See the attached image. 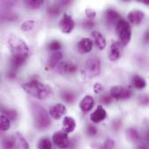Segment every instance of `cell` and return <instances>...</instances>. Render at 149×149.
Instances as JSON below:
<instances>
[{
    "label": "cell",
    "instance_id": "obj_1",
    "mask_svg": "<svg viewBox=\"0 0 149 149\" xmlns=\"http://www.w3.org/2000/svg\"><path fill=\"white\" fill-rule=\"evenodd\" d=\"M11 52L10 70L16 72L26 61L29 56V47L26 43L17 35H10L8 39Z\"/></svg>",
    "mask_w": 149,
    "mask_h": 149
},
{
    "label": "cell",
    "instance_id": "obj_2",
    "mask_svg": "<svg viewBox=\"0 0 149 149\" xmlns=\"http://www.w3.org/2000/svg\"><path fill=\"white\" fill-rule=\"evenodd\" d=\"M22 88L35 99L43 100L49 98L52 94V88L37 79H31L22 85Z\"/></svg>",
    "mask_w": 149,
    "mask_h": 149
},
{
    "label": "cell",
    "instance_id": "obj_3",
    "mask_svg": "<svg viewBox=\"0 0 149 149\" xmlns=\"http://www.w3.org/2000/svg\"><path fill=\"white\" fill-rule=\"evenodd\" d=\"M31 112L34 119V123L37 128L43 130L47 128L51 124V120L46 113L45 109L43 108L40 105L34 104L31 107Z\"/></svg>",
    "mask_w": 149,
    "mask_h": 149
},
{
    "label": "cell",
    "instance_id": "obj_4",
    "mask_svg": "<svg viewBox=\"0 0 149 149\" xmlns=\"http://www.w3.org/2000/svg\"><path fill=\"white\" fill-rule=\"evenodd\" d=\"M116 33L120 44L127 45L130 42L132 37V29L130 24L125 19H120L116 24Z\"/></svg>",
    "mask_w": 149,
    "mask_h": 149
},
{
    "label": "cell",
    "instance_id": "obj_5",
    "mask_svg": "<svg viewBox=\"0 0 149 149\" xmlns=\"http://www.w3.org/2000/svg\"><path fill=\"white\" fill-rule=\"evenodd\" d=\"M100 72V60L97 57L88 58L82 70V75L86 79H92L97 77Z\"/></svg>",
    "mask_w": 149,
    "mask_h": 149
},
{
    "label": "cell",
    "instance_id": "obj_6",
    "mask_svg": "<svg viewBox=\"0 0 149 149\" xmlns=\"http://www.w3.org/2000/svg\"><path fill=\"white\" fill-rule=\"evenodd\" d=\"M110 95L113 99L115 100H127L129 99L132 95L131 90L125 88L120 86H115L111 88Z\"/></svg>",
    "mask_w": 149,
    "mask_h": 149
},
{
    "label": "cell",
    "instance_id": "obj_7",
    "mask_svg": "<svg viewBox=\"0 0 149 149\" xmlns=\"http://www.w3.org/2000/svg\"><path fill=\"white\" fill-rule=\"evenodd\" d=\"M74 25L75 23L73 21V18L72 17V16L66 13L63 15L62 18L59 21V28L63 33H71L74 28Z\"/></svg>",
    "mask_w": 149,
    "mask_h": 149
},
{
    "label": "cell",
    "instance_id": "obj_8",
    "mask_svg": "<svg viewBox=\"0 0 149 149\" xmlns=\"http://www.w3.org/2000/svg\"><path fill=\"white\" fill-rule=\"evenodd\" d=\"M52 141H53L54 144L60 149L66 148L70 143L67 134L64 133L63 131L56 132L52 135Z\"/></svg>",
    "mask_w": 149,
    "mask_h": 149
},
{
    "label": "cell",
    "instance_id": "obj_9",
    "mask_svg": "<svg viewBox=\"0 0 149 149\" xmlns=\"http://www.w3.org/2000/svg\"><path fill=\"white\" fill-rule=\"evenodd\" d=\"M93 46V40L88 38H84L80 41H79L77 45V50L80 54H86L92 51Z\"/></svg>",
    "mask_w": 149,
    "mask_h": 149
},
{
    "label": "cell",
    "instance_id": "obj_10",
    "mask_svg": "<svg viewBox=\"0 0 149 149\" xmlns=\"http://www.w3.org/2000/svg\"><path fill=\"white\" fill-rule=\"evenodd\" d=\"M145 18V13L140 10H133L127 15V19L130 23L134 24H140Z\"/></svg>",
    "mask_w": 149,
    "mask_h": 149
},
{
    "label": "cell",
    "instance_id": "obj_11",
    "mask_svg": "<svg viewBox=\"0 0 149 149\" xmlns=\"http://www.w3.org/2000/svg\"><path fill=\"white\" fill-rule=\"evenodd\" d=\"M107 116V111L103 107V106H98V107L94 110V112L91 114L90 119L93 123H100L103 121Z\"/></svg>",
    "mask_w": 149,
    "mask_h": 149
},
{
    "label": "cell",
    "instance_id": "obj_12",
    "mask_svg": "<svg viewBox=\"0 0 149 149\" xmlns=\"http://www.w3.org/2000/svg\"><path fill=\"white\" fill-rule=\"evenodd\" d=\"M67 112L66 107L63 104H56L50 109V115L54 120H59Z\"/></svg>",
    "mask_w": 149,
    "mask_h": 149
},
{
    "label": "cell",
    "instance_id": "obj_13",
    "mask_svg": "<svg viewBox=\"0 0 149 149\" xmlns=\"http://www.w3.org/2000/svg\"><path fill=\"white\" fill-rule=\"evenodd\" d=\"M93 106H94V99L91 95L85 96L79 103V108L83 113H87L91 111Z\"/></svg>",
    "mask_w": 149,
    "mask_h": 149
},
{
    "label": "cell",
    "instance_id": "obj_14",
    "mask_svg": "<svg viewBox=\"0 0 149 149\" xmlns=\"http://www.w3.org/2000/svg\"><path fill=\"white\" fill-rule=\"evenodd\" d=\"M12 140L13 149H29L28 142L19 133H17L14 136H12Z\"/></svg>",
    "mask_w": 149,
    "mask_h": 149
},
{
    "label": "cell",
    "instance_id": "obj_15",
    "mask_svg": "<svg viewBox=\"0 0 149 149\" xmlns=\"http://www.w3.org/2000/svg\"><path fill=\"white\" fill-rule=\"evenodd\" d=\"M93 38V42L95 43V45H97V47L100 50H103L105 49L106 45H107V41L104 38V36L98 31H93L91 33Z\"/></svg>",
    "mask_w": 149,
    "mask_h": 149
},
{
    "label": "cell",
    "instance_id": "obj_16",
    "mask_svg": "<svg viewBox=\"0 0 149 149\" xmlns=\"http://www.w3.org/2000/svg\"><path fill=\"white\" fill-rule=\"evenodd\" d=\"M63 132L65 134H69L74 131L75 127H76V122L74 120V119L72 117L70 116H66L64 118L63 120Z\"/></svg>",
    "mask_w": 149,
    "mask_h": 149
},
{
    "label": "cell",
    "instance_id": "obj_17",
    "mask_svg": "<svg viewBox=\"0 0 149 149\" xmlns=\"http://www.w3.org/2000/svg\"><path fill=\"white\" fill-rule=\"evenodd\" d=\"M120 19V15L115 10L108 9L106 11V20L109 24H116Z\"/></svg>",
    "mask_w": 149,
    "mask_h": 149
},
{
    "label": "cell",
    "instance_id": "obj_18",
    "mask_svg": "<svg viewBox=\"0 0 149 149\" xmlns=\"http://www.w3.org/2000/svg\"><path fill=\"white\" fill-rule=\"evenodd\" d=\"M120 45L116 42L113 43L111 47H110V51H109V54H108V58L111 61H116L120 58Z\"/></svg>",
    "mask_w": 149,
    "mask_h": 149
},
{
    "label": "cell",
    "instance_id": "obj_19",
    "mask_svg": "<svg viewBox=\"0 0 149 149\" xmlns=\"http://www.w3.org/2000/svg\"><path fill=\"white\" fill-rule=\"evenodd\" d=\"M62 58H63L62 52H53L51 54V56L49 57V59H48L49 67H51V68L56 67L60 63Z\"/></svg>",
    "mask_w": 149,
    "mask_h": 149
},
{
    "label": "cell",
    "instance_id": "obj_20",
    "mask_svg": "<svg viewBox=\"0 0 149 149\" xmlns=\"http://www.w3.org/2000/svg\"><path fill=\"white\" fill-rule=\"evenodd\" d=\"M132 83H133V86L136 88V89H143L144 87H146V81L144 80L143 78H141V76L139 75H134L133 77V79H132Z\"/></svg>",
    "mask_w": 149,
    "mask_h": 149
},
{
    "label": "cell",
    "instance_id": "obj_21",
    "mask_svg": "<svg viewBox=\"0 0 149 149\" xmlns=\"http://www.w3.org/2000/svg\"><path fill=\"white\" fill-rule=\"evenodd\" d=\"M10 127V120L4 115H0V131L4 132L9 130Z\"/></svg>",
    "mask_w": 149,
    "mask_h": 149
},
{
    "label": "cell",
    "instance_id": "obj_22",
    "mask_svg": "<svg viewBox=\"0 0 149 149\" xmlns=\"http://www.w3.org/2000/svg\"><path fill=\"white\" fill-rule=\"evenodd\" d=\"M1 112L3 113V115L6 116L10 120H15L17 118V111L14 109H8V108H2Z\"/></svg>",
    "mask_w": 149,
    "mask_h": 149
},
{
    "label": "cell",
    "instance_id": "obj_23",
    "mask_svg": "<svg viewBox=\"0 0 149 149\" xmlns=\"http://www.w3.org/2000/svg\"><path fill=\"white\" fill-rule=\"evenodd\" d=\"M127 138L132 141H137L140 140V134H138L137 130L134 128H128L127 130Z\"/></svg>",
    "mask_w": 149,
    "mask_h": 149
},
{
    "label": "cell",
    "instance_id": "obj_24",
    "mask_svg": "<svg viewBox=\"0 0 149 149\" xmlns=\"http://www.w3.org/2000/svg\"><path fill=\"white\" fill-rule=\"evenodd\" d=\"M61 96L62 99L67 103H72L75 100V94L71 91H64Z\"/></svg>",
    "mask_w": 149,
    "mask_h": 149
},
{
    "label": "cell",
    "instance_id": "obj_25",
    "mask_svg": "<svg viewBox=\"0 0 149 149\" xmlns=\"http://www.w3.org/2000/svg\"><path fill=\"white\" fill-rule=\"evenodd\" d=\"M2 149H13V140L12 137H5L1 141Z\"/></svg>",
    "mask_w": 149,
    "mask_h": 149
},
{
    "label": "cell",
    "instance_id": "obj_26",
    "mask_svg": "<svg viewBox=\"0 0 149 149\" xmlns=\"http://www.w3.org/2000/svg\"><path fill=\"white\" fill-rule=\"evenodd\" d=\"M38 149H52V142L47 138H43L39 141L38 144Z\"/></svg>",
    "mask_w": 149,
    "mask_h": 149
},
{
    "label": "cell",
    "instance_id": "obj_27",
    "mask_svg": "<svg viewBox=\"0 0 149 149\" xmlns=\"http://www.w3.org/2000/svg\"><path fill=\"white\" fill-rule=\"evenodd\" d=\"M69 65L70 64L67 63V62H60L56 67H57V71L58 73H61V74H65L68 72V70H69Z\"/></svg>",
    "mask_w": 149,
    "mask_h": 149
},
{
    "label": "cell",
    "instance_id": "obj_28",
    "mask_svg": "<svg viewBox=\"0 0 149 149\" xmlns=\"http://www.w3.org/2000/svg\"><path fill=\"white\" fill-rule=\"evenodd\" d=\"M43 0H27L25 1V4L31 9H38L43 4Z\"/></svg>",
    "mask_w": 149,
    "mask_h": 149
},
{
    "label": "cell",
    "instance_id": "obj_29",
    "mask_svg": "<svg viewBox=\"0 0 149 149\" xmlns=\"http://www.w3.org/2000/svg\"><path fill=\"white\" fill-rule=\"evenodd\" d=\"M48 48L52 52H59V50L61 49V44L58 40H52L49 43Z\"/></svg>",
    "mask_w": 149,
    "mask_h": 149
},
{
    "label": "cell",
    "instance_id": "obj_30",
    "mask_svg": "<svg viewBox=\"0 0 149 149\" xmlns=\"http://www.w3.org/2000/svg\"><path fill=\"white\" fill-rule=\"evenodd\" d=\"M34 26H35V22L33 20H27L23 23V24L21 25V29L24 31H28L33 29Z\"/></svg>",
    "mask_w": 149,
    "mask_h": 149
},
{
    "label": "cell",
    "instance_id": "obj_31",
    "mask_svg": "<svg viewBox=\"0 0 149 149\" xmlns=\"http://www.w3.org/2000/svg\"><path fill=\"white\" fill-rule=\"evenodd\" d=\"M85 12H86V17H87L89 19H93V18H94V17H96V11H95L94 10L91 9V8H87V9H86Z\"/></svg>",
    "mask_w": 149,
    "mask_h": 149
},
{
    "label": "cell",
    "instance_id": "obj_32",
    "mask_svg": "<svg viewBox=\"0 0 149 149\" xmlns=\"http://www.w3.org/2000/svg\"><path fill=\"white\" fill-rule=\"evenodd\" d=\"M102 147L104 149H113L114 147V141L111 139H107V140H106V141Z\"/></svg>",
    "mask_w": 149,
    "mask_h": 149
},
{
    "label": "cell",
    "instance_id": "obj_33",
    "mask_svg": "<svg viewBox=\"0 0 149 149\" xmlns=\"http://www.w3.org/2000/svg\"><path fill=\"white\" fill-rule=\"evenodd\" d=\"M48 12L52 16H56V15H58L59 13V8L58 6H55V5L51 6L48 9Z\"/></svg>",
    "mask_w": 149,
    "mask_h": 149
},
{
    "label": "cell",
    "instance_id": "obj_34",
    "mask_svg": "<svg viewBox=\"0 0 149 149\" xmlns=\"http://www.w3.org/2000/svg\"><path fill=\"white\" fill-rule=\"evenodd\" d=\"M86 132H87L88 135H90V136H94V135L97 134V128H96L95 127L92 126V125H89V126L87 127Z\"/></svg>",
    "mask_w": 149,
    "mask_h": 149
},
{
    "label": "cell",
    "instance_id": "obj_35",
    "mask_svg": "<svg viewBox=\"0 0 149 149\" xmlns=\"http://www.w3.org/2000/svg\"><path fill=\"white\" fill-rule=\"evenodd\" d=\"M101 101L103 102V104L108 105V104H110V103L113 101V98L111 97V95L106 94V95H103V96L101 97Z\"/></svg>",
    "mask_w": 149,
    "mask_h": 149
},
{
    "label": "cell",
    "instance_id": "obj_36",
    "mask_svg": "<svg viewBox=\"0 0 149 149\" xmlns=\"http://www.w3.org/2000/svg\"><path fill=\"white\" fill-rule=\"evenodd\" d=\"M84 26L87 29H91L93 27V22L92 21H86V23H84Z\"/></svg>",
    "mask_w": 149,
    "mask_h": 149
},
{
    "label": "cell",
    "instance_id": "obj_37",
    "mask_svg": "<svg viewBox=\"0 0 149 149\" xmlns=\"http://www.w3.org/2000/svg\"><path fill=\"white\" fill-rule=\"evenodd\" d=\"M102 90V86L100 85V84H96L95 85V86H94V91H95V93H98L100 91H101Z\"/></svg>",
    "mask_w": 149,
    "mask_h": 149
},
{
    "label": "cell",
    "instance_id": "obj_38",
    "mask_svg": "<svg viewBox=\"0 0 149 149\" xmlns=\"http://www.w3.org/2000/svg\"><path fill=\"white\" fill-rule=\"evenodd\" d=\"M96 149H104V148H103V147H100H100H98Z\"/></svg>",
    "mask_w": 149,
    "mask_h": 149
}]
</instances>
